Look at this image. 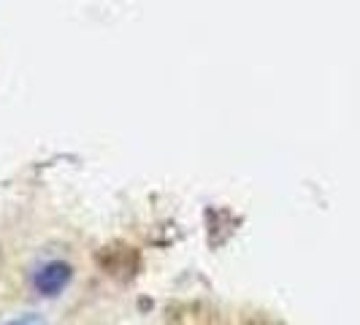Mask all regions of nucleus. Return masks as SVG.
<instances>
[{"instance_id":"1","label":"nucleus","mask_w":360,"mask_h":325,"mask_svg":"<svg viewBox=\"0 0 360 325\" xmlns=\"http://www.w3.org/2000/svg\"><path fill=\"white\" fill-rule=\"evenodd\" d=\"M73 279V266L71 263H65V260H49L46 266H41L36 274V290L38 295H44V298H54V295H60L63 290L71 285Z\"/></svg>"},{"instance_id":"2","label":"nucleus","mask_w":360,"mask_h":325,"mask_svg":"<svg viewBox=\"0 0 360 325\" xmlns=\"http://www.w3.org/2000/svg\"><path fill=\"white\" fill-rule=\"evenodd\" d=\"M6 325H46V320L41 317V314H36V312H27V314H22V317H14L11 323Z\"/></svg>"}]
</instances>
